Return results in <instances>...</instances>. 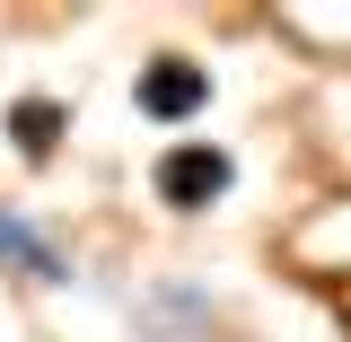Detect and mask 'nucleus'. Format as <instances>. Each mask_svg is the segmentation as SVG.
<instances>
[{"mask_svg":"<svg viewBox=\"0 0 351 342\" xmlns=\"http://www.w3.org/2000/svg\"><path fill=\"white\" fill-rule=\"evenodd\" d=\"M228 184H237V149L228 141H202V132H184V141H167L158 149V167H149V193L167 202V211H211V202H228Z\"/></svg>","mask_w":351,"mask_h":342,"instance_id":"obj_1","label":"nucleus"},{"mask_svg":"<svg viewBox=\"0 0 351 342\" xmlns=\"http://www.w3.org/2000/svg\"><path fill=\"white\" fill-rule=\"evenodd\" d=\"M132 106H141V123L158 132H184L211 114V71L193 62V53H149L141 62V80H132Z\"/></svg>","mask_w":351,"mask_h":342,"instance_id":"obj_2","label":"nucleus"},{"mask_svg":"<svg viewBox=\"0 0 351 342\" xmlns=\"http://www.w3.org/2000/svg\"><path fill=\"white\" fill-rule=\"evenodd\" d=\"M0 272H18V281H36V290H62V281H71V255H62L18 202H0Z\"/></svg>","mask_w":351,"mask_h":342,"instance_id":"obj_3","label":"nucleus"},{"mask_svg":"<svg viewBox=\"0 0 351 342\" xmlns=\"http://www.w3.org/2000/svg\"><path fill=\"white\" fill-rule=\"evenodd\" d=\"M62 132H71V106L44 97V88H27V97L9 106V149H18L27 167H53V158H62Z\"/></svg>","mask_w":351,"mask_h":342,"instance_id":"obj_4","label":"nucleus"}]
</instances>
